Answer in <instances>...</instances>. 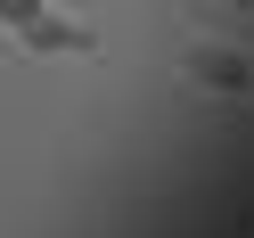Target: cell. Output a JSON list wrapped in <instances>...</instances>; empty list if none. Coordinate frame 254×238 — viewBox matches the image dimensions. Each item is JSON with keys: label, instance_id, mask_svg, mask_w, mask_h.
<instances>
[{"label": "cell", "instance_id": "obj_1", "mask_svg": "<svg viewBox=\"0 0 254 238\" xmlns=\"http://www.w3.org/2000/svg\"><path fill=\"white\" fill-rule=\"evenodd\" d=\"M17 41H25L33 58H90V50H99V33H90L82 17H58V8H41V17L25 25Z\"/></svg>", "mask_w": 254, "mask_h": 238}, {"label": "cell", "instance_id": "obj_2", "mask_svg": "<svg viewBox=\"0 0 254 238\" xmlns=\"http://www.w3.org/2000/svg\"><path fill=\"white\" fill-rule=\"evenodd\" d=\"M189 82H205V90H246V82H254V58H246V50H230V41L189 50Z\"/></svg>", "mask_w": 254, "mask_h": 238}, {"label": "cell", "instance_id": "obj_3", "mask_svg": "<svg viewBox=\"0 0 254 238\" xmlns=\"http://www.w3.org/2000/svg\"><path fill=\"white\" fill-rule=\"evenodd\" d=\"M41 8H50V0H0V33H25Z\"/></svg>", "mask_w": 254, "mask_h": 238}, {"label": "cell", "instance_id": "obj_4", "mask_svg": "<svg viewBox=\"0 0 254 238\" xmlns=\"http://www.w3.org/2000/svg\"><path fill=\"white\" fill-rule=\"evenodd\" d=\"M230 8H254V0H230Z\"/></svg>", "mask_w": 254, "mask_h": 238}, {"label": "cell", "instance_id": "obj_5", "mask_svg": "<svg viewBox=\"0 0 254 238\" xmlns=\"http://www.w3.org/2000/svg\"><path fill=\"white\" fill-rule=\"evenodd\" d=\"M246 90H254V82H246Z\"/></svg>", "mask_w": 254, "mask_h": 238}]
</instances>
